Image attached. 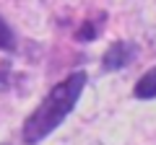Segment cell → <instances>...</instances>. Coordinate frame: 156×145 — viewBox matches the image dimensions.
Segmentation results:
<instances>
[{"instance_id":"obj_4","label":"cell","mask_w":156,"mask_h":145,"mask_svg":"<svg viewBox=\"0 0 156 145\" xmlns=\"http://www.w3.org/2000/svg\"><path fill=\"white\" fill-rule=\"evenodd\" d=\"M101 21H107V16H101L99 21H86L83 29H78V31H76V39L78 42H94L96 36H99V23Z\"/></svg>"},{"instance_id":"obj_5","label":"cell","mask_w":156,"mask_h":145,"mask_svg":"<svg viewBox=\"0 0 156 145\" xmlns=\"http://www.w3.org/2000/svg\"><path fill=\"white\" fill-rule=\"evenodd\" d=\"M0 49H5V52L16 49V34H13V29L5 23L3 16H0Z\"/></svg>"},{"instance_id":"obj_2","label":"cell","mask_w":156,"mask_h":145,"mask_svg":"<svg viewBox=\"0 0 156 145\" xmlns=\"http://www.w3.org/2000/svg\"><path fill=\"white\" fill-rule=\"evenodd\" d=\"M138 55V47L133 42H115L112 47H107V52L101 55V67L107 72H115V70H122L125 65L135 60Z\"/></svg>"},{"instance_id":"obj_3","label":"cell","mask_w":156,"mask_h":145,"mask_svg":"<svg viewBox=\"0 0 156 145\" xmlns=\"http://www.w3.org/2000/svg\"><path fill=\"white\" fill-rule=\"evenodd\" d=\"M133 96L140 99V101L156 99V65L151 67V70H146L138 78V83H135V88H133Z\"/></svg>"},{"instance_id":"obj_1","label":"cell","mask_w":156,"mask_h":145,"mask_svg":"<svg viewBox=\"0 0 156 145\" xmlns=\"http://www.w3.org/2000/svg\"><path fill=\"white\" fill-rule=\"evenodd\" d=\"M89 83V75L83 70L70 72L65 80L55 83L50 88V93L39 101V106L23 119L21 124V140L26 145H37L44 137H50L76 109L78 99L83 96V88Z\"/></svg>"}]
</instances>
